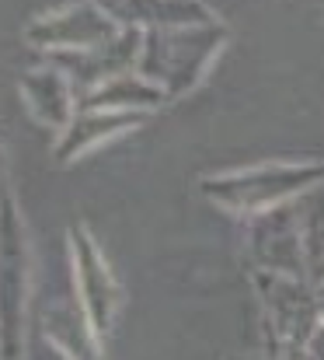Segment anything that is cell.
I'll list each match as a JSON object with an SVG mask.
<instances>
[{
    "mask_svg": "<svg viewBox=\"0 0 324 360\" xmlns=\"http://www.w3.org/2000/svg\"><path fill=\"white\" fill-rule=\"evenodd\" d=\"M255 179H258V182L237 179V182L223 186L220 196L230 200V203H237V207H262V203H272L276 196L297 189L304 179H311V172L297 168V172H272V175H255Z\"/></svg>",
    "mask_w": 324,
    "mask_h": 360,
    "instance_id": "cell-3",
    "label": "cell"
},
{
    "mask_svg": "<svg viewBox=\"0 0 324 360\" xmlns=\"http://www.w3.org/2000/svg\"><path fill=\"white\" fill-rule=\"evenodd\" d=\"M25 241L21 224L11 207L0 217V333H4V357L14 360L18 333H21V301H25Z\"/></svg>",
    "mask_w": 324,
    "mask_h": 360,
    "instance_id": "cell-1",
    "label": "cell"
},
{
    "mask_svg": "<svg viewBox=\"0 0 324 360\" xmlns=\"http://www.w3.org/2000/svg\"><path fill=\"white\" fill-rule=\"evenodd\" d=\"M74 252H77V273H81V294H84V304L91 311V326L95 333H105L108 322H112V311H115V280L105 269L102 255L95 252V245L84 238L81 231H74Z\"/></svg>",
    "mask_w": 324,
    "mask_h": 360,
    "instance_id": "cell-2",
    "label": "cell"
}]
</instances>
